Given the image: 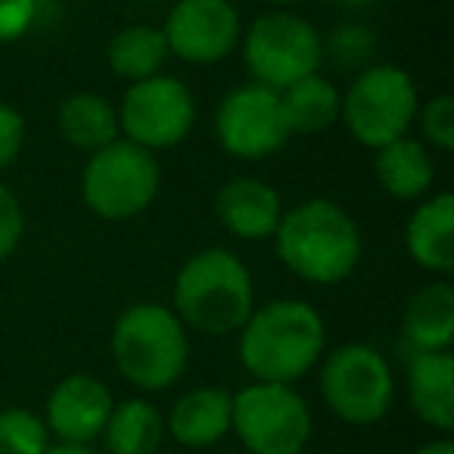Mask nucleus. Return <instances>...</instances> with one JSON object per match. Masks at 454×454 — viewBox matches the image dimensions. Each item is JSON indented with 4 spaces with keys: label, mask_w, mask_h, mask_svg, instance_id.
<instances>
[{
    "label": "nucleus",
    "mask_w": 454,
    "mask_h": 454,
    "mask_svg": "<svg viewBox=\"0 0 454 454\" xmlns=\"http://www.w3.org/2000/svg\"><path fill=\"white\" fill-rule=\"evenodd\" d=\"M342 94L330 78L321 72L299 78L296 84L280 90V106H284L290 134H321L340 119Z\"/></svg>",
    "instance_id": "obj_22"
},
{
    "label": "nucleus",
    "mask_w": 454,
    "mask_h": 454,
    "mask_svg": "<svg viewBox=\"0 0 454 454\" xmlns=\"http://www.w3.org/2000/svg\"><path fill=\"white\" fill-rule=\"evenodd\" d=\"M417 109H420V94L411 72H404L402 66L380 63L367 66L348 84L340 103V119L361 146L380 150L408 134Z\"/></svg>",
    "instance_id": "obj_6"
},
{
    "label": "nucleus",
    "mask_w": 454,
    "mask_h": 454,
    "mask_svg": "<svg viewBox=\"0 0 454 454\" xmlns=\"http://www.w3.org/2000/svg\"><path fill=\"white\" fill-rule=\"evenodd\" d=\"M26 234V215L16 193L0 181V262H7L16 253Z\"/></svg>",
    "instance_id": "obj_26"
},
{
    "label": "nucleus",
    "mask_w": 454,
    "mask_h": 454,
    "mask_svg": "<svg viewBox=\"0 0 454 454\" xmlns=\"http://www.w3.org/2000/svg\"><path fill=\"white\" fill-rule=\"evenodd\" d=\"M113 392L94 373H69L47 398L44 423L59 445H90L103 435L113 411Z\"/></svg>",
    "instance_id": "obj_13"
},
{
    "label": "nucleus",
    "mask_w": 454,
    "mask_h": 454,
    "mask_svg": "<svg viewBox=\"0 0 454 454\" xmlns=\"http://www.w3.org/2000/svg\"><path fill=\"white\" fill-rule=\"evenodd\" d=\"M215 137L234 159H268L293 137L286 125L280 94L265 84H243L224 94L215 109Z\"/></svg>",
    "instance_id": "obj_11"
},
{
    "label": "nucleus",
    "mask_w": 454,
    "mask_h": 454,
    "mask_svg": "<svg viewBox=\"0 0 454 454\" xmlns=\"http://www.w3.org/2000/svg\"><path fill=\"white\" fill-rule=\"evenodd\" d=\"M373 175L392 200L411 202L429 193L435 181V165L423 140L404 134V137L380 146L377 159H373Z\"/></svg>",
    "instance_id": "obj_19"
},
{
    "label": "nucleus",
    "mask_w": 454,
    "mask_h": 454,
    "mask_svg": "<svg viewBox=\"0 0 454 454\" xmlns=\"http://www.w3.org/2000/svg\"><path fill=\"white\" fill-rule=\"evenodd\" d=\"M231 433V392L221 386L190 389L171 404L165 435L184 448H212Z\"/></svg>",
    "instance_id": "obj_16"
},
{
    "label": "nucleus",
    "mask_w": 454,
    "mask_h": 454,
    "mask_svg": "<svg viewBox=\"0 0 454 454\" xmlns=\"http://www.w3.org/2000/svg\"><path fill=\"white\" fill-rule=\"evenodd\" d=\"M168 44H165L162 28L156 26H128L113 35L106 47V63L119 78L144 82L150 75H159L168 59Z\"/></svg>",
    "instance_id": "obj_23"
},
{
    "label": "nucleus",
    "mask_w": 454,
    "mask_h": 454,
    "mask_svg": "<svg viewBox=\"0 0 454 454\" xmlns=\"http://www.w3.org/2000/svg\"><path fill=\"white\" fill-rule=\"evenodd\" d=\"M373 44H377V38L371 35V28L352 26V22H348V26L336 28V35L330 38V53H333L342 66H358L373 53Z\"/></svg>",
    "instance_id": "obj_27"
},
{
    "label": "nucleus",
    "mask_w": 454,
    "mask_h": 454,
    "mask_svg": "<svg viewBox=\"0 0 454 454\" xmlns=\"http://www.w3.org/2000/svg\"><path fill=\"white\" fill-rule=\"evenodd\" d=\"M168 53L190 66H212L240 44L243 22L231 0H177L162 22Z\"/></svg>",
    "instance_id": "obj_12"
},
{
    "label": "nucleus",
    "mask_w": 454,
    "mask_h": 454,
    "mask_svg": "<svg viewBox=\"0 0 454 454\" xmlns=\"http://www.w3.org/2000/svg\"><path fill=\"white\" fill-rule=\"evenodd\" d=\"M268 4H302V0H268Z\"/></svg>",
    "instance_id": "obj_33"
},
{
    "label": "nucleus",
    "mask_w": 454,
    "mask_h": 454,
    "mask_svg": "<svg viewBox=\"0 0 454 454\" xmlns=\"http://www.w3.org/2000/svg\"><path fill=\"white\" fill-rule=\"evenodd\" d=\"M162 168L156 153L115 137L113 144L90 153L82 171V200L97 218L128 221L156 202Z\"/></svg>",
    "instance_id": "obj_5"
},
{
    "label": "nucleus",
    "mask_w": 454,
    "mask_h": 454,
    "mask_svg": "<svg viewBox=\"0 0 454 454\" xmlns=\"http://www.w3.org/2000/svg\"><path fill=\"white\" fill-rule=\"evenodd\" d=\"M243 63L255 84L284 90L299 78L315 75L324 59V41L309 20L296 13H265L240 35Z\"/></svg>",
    "instance_id": "obj_9"
},
{
    "label": "nucleus",
    "mask_w": 454,
    "mask_h": 454,
    "mask_svg": "<svg viewBox=\"0 0 454 454\" xmlns=\"http://www.w3.org/2000/svg\"><path fill=\"white\" fill-rule=\"evenodd\" d=\"M321 398L340 420L371 427L395 402V377L383 355L367 342L336 346L321 364Z\"/></svg>",
    "instance_id": "obj_8"
},
{
    "label": "nucleus",
    "mask_w": 454,
    "mask_h": 454,
    "mask_svg": "<svg viewBox=\"0 0 454 454\" xmlns=\"http://www.w3.org/2000/svg\"><path fill=\"white\" fill-rule=\"evenodd\" d=\"M51 448L44 417L26 408L0 411V454H44Z\"/></svg>",
    "instance_id": "obj_24"
},
{
    "label": "nucleus",
    "mask_w": 454,
    "mask_h": 454,
    "mask_svg": "<svg viewBox=\"0 0 454 454\" xmlns=\"http://www.w3.org/2000/svg\"><path fill=\"white\" fill-rule=\"evenodd\" d=\"M38 16V0H0V44L26 38Z\"/></svg>",
    "instance_id": "obj_28"
},
{
    "label": "nucleus",
    "mask_w": 454,
    "mask_h": 454,
    "mask_svg": "<svg viewBox=\"0 0 454 454\" xmlns=\"http://www.w3.org/2000/svg\"><path fill=\"white\" fill-rule=\"evenodd\" d=\"M115 113L121 137L150 153L181 144L196 125V100L190 88L162 72L128 84Z\"/></svg>",
    "instance_id": "obj_10"
},
{
    "label": "nucleus",
    "mask_w": 454,
    "mask_h": 454,
    "mask_svg": "<svg viewBox=\"0 0 454 454\" xmlns=\"http://www.w3.org/2000/svg\"><path fill=\"white\" fill-rule=\"evenodd\" d=\"M408 402L427 427L454 429V358L451 352H414L408 361Z\"/></svg>",
    "instance_id": "obj_17"
},
{
    "label": "nucleus",
    "mask_w": 454,
    "mask_h": 454,
    "mask_svg": "<svg viewBox=\"0 0 454 454\" xmlns=\"http://www.w3.org/2000/svg\"><path fill=\"white\" fill-rule=\"evenodd\" d=\"M44 454H97L88 445H51Z\"/></svg>",
    "instance_id": "obj_31"
},
{
    "label": "nucleus",
    "mask_w": 454,
    "mask_h": 454,
    "mask_svg": "<svg viewBox=\"0 0 454 454\" xmlns=\"http://www.w3.org/2000/svg\"><path fill=\"white\" fill-rule=\"evenodd\" d=\"M404 247L414 265L433 274L454 268V193L442 190L420 202L404 224Z\"/></svg>",
    "instance_id": "obj_15"
},
{
    "label": "nucleus",
    "mask_w": 454,
    "mask_h": 454,
    "mask_svg": "<svg viewBox=\"0 0 454 454\" xmlns=\"http://www.w3.org/2000/svg\"><path fill=\"white\" fill-rule=\"evenodd\" d=\"M404 340L414 352H445L454 340V290L445 280L420 286L402 315Z\"/></svg>",
    "instance_id": "obj_18"
},
{
    "label": "nucleus",
    "mask_w": 454,
    "mask_h": 454,
    "mask_svg": "<svg viewBox=\"0 0 454 454\" xmlns=\"http://www.w3.org/2000/svg\"><path fill=\"white\" fill-rule=\"evenodd\" d=\"M59 134L75 150L94 153L119 137V113L106 97L94 90H78L59 103L57 113Z\"/></svg>",
    "instance_id": "obj_20"
},
{
    "label": "nucleus",
    "mask_w": 454,
    "mask_h": 454,
    "mask_svg": "<svg viewBox=\"0 0 454 454\" xmlns=\"http://www.w3.org/2000/svg\"><path fill=\"white\" fill-rule=\"evenodd\" d=\"M340 4L348 10H364V7H371V4H377V0H340Z\"/></svg>",
    "instance_id": "obj_32"
},
{
    "label": "nucleus",
    "mask_w": 454,
    "mask_h": 454,
    "mask_svg": "<svg viewBox=\"0 0 454 454\" xmlns=\"http://www.w3.org/2000/svg\"><path fill=\"white\" fill-rule=\"evenodd\" d=\"M361 227L336 202L315 196L280 215L274 231V253L299 280L333 286L352 278L361 262Z\"/></svg>",
    "instance_id": "obj_1"
},
{
    "label": "nucleus",
    "mask_w": 454,
    "mask_h": 454,
    "mask_svg": "<svg viewBox=\"0 0 454 454\" xmlns=\"http://www.w3.org/2000/svg\"><path fill=\"white\" fill-rule=\"evenodd\" d=\"M22 146H26V119L20 109L0 100V171H7L20 159Z\"/></svg>",
    "instance_id": "obj_29"
},
{
    "label": "nucleus",
    "mask_w": 454,
    "mask_h": 454,
    "mask_svg": "<svg viewBox=\"0 0 454 454\" xmlns=\"http://www.w3.org/2000/svg\"><path fill=\"white\" fill-rule=\"evenodd\" d=\"M414 454H454V442H451V439H435V442H427V445H420Z\"/></svg>",
    "instance_id": "obj_30"
},
{
    "label": "nucleus",
    "mask_w": 454,
    "mask_h": 454,
    "mask_svg": "<svg viewBox=\"0 0 454 454\" xmlns=\"http://www.w3.org/2000/svg\"><path fill=\"white\" fill-rule=\"evenodd\" d=\"M240 361L259 383L302 380L327 348V327L315 305L302 299H274L253 309L240 330Z\"/></svg>",
    "instance_id": "obj_2"
},
{
    "label": "nucleus",
    "mask_w": 454,
    "mask_h": 454,
    "mask_svg": "<svg viewBox=\"0 0 454 454\" xmlns=\"http://www.w3.org/2000/svg\"><path fill=\"white\" fill-rule=\"evenodd\" d=\"M420 115V131L423 140H429V146H435L439 153L454 150V97L451 94H435L423 109H417Z\"/></svg>",
    "instance_id": "obj_25"
},
{
    "label": "nucleus",
    "mask_w": 454,
    "mask_h": 454,
    "mask_svg": "<svg viewBox=\"0 0 454 454\" xmlns=\"http://www.w3.org/2000/svg\"><path fill=\"white\" fill-rule=\"evenodd\" d=\"M231 429L249 454H302L315 420L293 386L255 380L231 395Z\"/></svg>",
    "instance_id": "obj_7"
},
{
    "label": "nucleus",
    "mask_w": 454,
    "mask_h": 454,
    "mask_svg": "<svg viewBox=\"0 0 454 454\" xmlns=\"http://www.w3.org/2000/svg\"><path fill=\"white\" fill-rule=\"evenodd\" d=\"M113 361L134 389H168L187 371V327L175 315V309L156 302L131 305L121 311L113 327Z\"/></svg>",
    "instance_id": "obj_4"
},
{
    "label": "nucleus",
    "mask_w": 454,
    "mask_h": 454,
    "mask_svg": "<svg viewBox=\"0 0 454 454\" xmlns=\"http://www.w3.org/2000/svg\"><path fill=\"white\" fill-rule=\"evenodd\" d=\"M171 302L184 327L206 336H231L255 309L253 274L231 249H202L181 265L171 286Z\"/></svg>",
    "instance_id": "obj_3"
},
{
    "label": "nucleus",
    "mask_w": 454,
    "mask_h": 454,
    "mask_svg": "<svg viewBox=\"0 0 454 454\" xmlns=\"http://www.w3.org/2000/svg\"><path fill=\"white\" fill-rule=\"evenodd\" d=\"M103 439L109 454H159L165 442V417L146 398H128L113 404Z\"/></svg>",
    "instance_id": "obj_21"
},
{
    "label": "nucleus",
    "mask_w": 454,
    "mask_h": 454,
    "mask_svg": "<svg viewBox=\"0 0 454 454\" xmlns=\"http://www.w3.org/2000/svg\"><path fill=\"white\" fill-rule=\"evenodd\" d=\"M284 200L280 193L262 177H234L215 196V215L227 234L240 240H268L274 237L284 215Z\"/></svg>",
    "instance_id": "obj_14"
}]
</instances>
